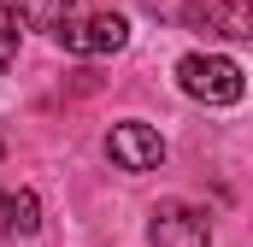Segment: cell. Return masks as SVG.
<instances>
[{"instance_id": "1", "label": "cell", "mask_w": 253, "mask_h": 247, "mask_svg": "<svg viewBox=\"0 0 253 247\" xmlns=\"http://www.w3.org/2000/svg\"><path fill=\"white\" fill-rule=\"evenodd\" d=\"M177 88L189 100H206V106H236L248 94V71L230 53H183L177 59Z\"/></svg>"}, {"instance_id": "2", "label": "cell", "mask_w": 253, "mask_h": 247, "mask_svg": "<svg viewBox=\"0 0 253 247\" xmlns=\"http://www.w3.org/2000/svg\"><path fill=\"white\" fill-rule=\"evenodd\" d=\"M53 41H59L65 53H77V59H106V53H124V47H129V18H124V12L65 18L59 30H53Z\"/></svg>"}, {"instance_id": "3", "label": "cell", "mask_w": 253, "mask_h": 247, "mask_svg": "<svg viewBox=\"0 0 253 247\" xmlns=\"http://www.w3.org/2000/svg\"><path fill=\"white\" fill-rule=\"evenodd\" d=\"M106 153H112L118 171H159L165 165V135L153 124H141V118H124V124H112Z\"/></svg>"}, {"instance_id": "4", "label": "cell", "mask_w": 253, "mask_h": 247, "mask_svg": "<svg viewBox=\"0 0 253 247\" xmlns=\"http://www.w3.org/2000/svg\"><path fill=\"white\" fill-rule=\"evenodd\" d=\"M147 242L153 247H212V224H206V212L189 206V200H165V206H153Z\"/></svg>"}, {"instance_id": "5", "label": "cell", "mask_w": 253, "mask_h": 247, "mask_svg": "<svg viewBox=\"0 0 253 247\" xmlns=\"http://www.w3.org/2000/svg\"><path fill=\"white\" fill-rule=\"evenodd\" d=\"M42 230V200L36 188H0V236L6 242H30Z\"/></svg>"}, {"instance_id": "6", "label": "cell", "mask_w": 253, "mask_h": 247, "mask_svg": "<svg viewBox=\"0 0 253 247\" xmlns=\"http://www.w3.org/2000/svg\"><path fill=\"white\" fill-rule=\"evenodd\" d=\"M71 6H77V0H12V18H18L24 30H47V36H53L65 18H71Z\"/></svg>"}, {"instance_id": "7", "label": "cell", "mask_w": 253, "mask_h": 247, "mask_svg": "<svg viewBox=\"0 0 253 247\" xmlns=\"http://www.w3.org/2000/svg\"><path fill=\"white\" fill-rule=\"evenodd\" d=\"M212 30L224 41H248L253 36V0H218L212 6Z\"/></svg>"}, {"instance_id": "8", "label": "cell", "mask_w": 253, "mask_h": 247, "mask_svg": "<svg viewBox=\"0 0 253 247\" xmlns=\"http://www.w3.org/2000/svg\"><path fill=\"white\" fill-rule=\"evenodd\" d=\"M12 53H18V18H12V6H0V71L12 65Z\"/></svg>"}]
</instances>
